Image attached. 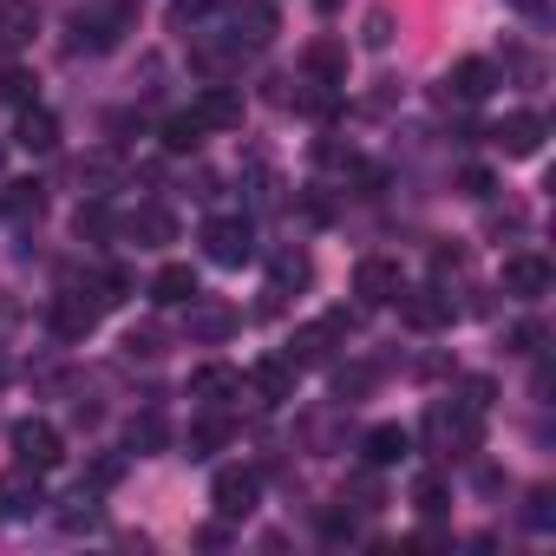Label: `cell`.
I'll use <instances>...</instances> for the list:
<instances>
[{
  "mask_svg": "<svg viewBox=\"0 0 556 556\" xmlns=\"http://www.w3.org/2000/svg\"><path fill=\"white\" fill-rule=\"evenodd\" d=\"M523 517H530V530H556V491H549V484L530 491V510H523Z\"/></svg>",
  "mask_w": 556,
  "mask_h": 556,
  "instance_id": "37",
  "label": "cell"
},
{
  "mask_svg": "<svg viewBox=\"0 0 556 556\" xmlns=\"http://www.w3.org/2000/svg\"><path fill=\"white\" fill-rule=\"evenodd\" d=\"M40 34V8L34 0H0V53H27Z\"/></svg>",
  "mask_w": 556,
  "mask_h": 556,
  "instance_id": "14",
  "label": "cell"
},
{
  "mask_svg": "<svg viewBox=\"0 0 556 556\" xmlns=\"http://www.w3.org/2000/svg\"><path fill=\"white\" fill-rule=\"evenodd\" d=\"M47 510V491H40V471H27V465H14L8 478H0V517H14V523H27V517H40Z\"/></svg>",
  "mask_w": 556,
  "mask_h": 556,
  "instance_id": "10",
  "label": "cell"
},
{
  "mask_svg": "<svg viewBox=\"0 0 556 556\" xmlns=\"http://www.w3.org/2000/svg\"><path fill=\"white\" fill-rule=\"evenodd\" d=\"M216 34H223L229 53H262L275 34H282V8H275V0H229Z\"/></svg>",
  "mask_w": 556,
  "mask_h": 556,
  "instance_id": "2",
  "label": "cell"
},
{
  "mask_svg": "<svg viewBox=\"0 0 556 556\" xmlns=\"http://www.w3.org/2000/svg\"><path fill=\"white\" fill-rule=\"evenodd\" d=\"M184 445H190V458H210V452H223V445H229V419H223V406H210V419H197Z\"/></svg>",
  "mask_w": 556,
  "mask_h": 556,
  "instance_id": "27",
  "label": "cell"
},
{
  "mask_svg": "<svg viewBox=\"0 0 556 556\" xmlns=\"http://www.w3.org/2000/svg\"><path fill=\"white\" fill-rule=\"evenodd\" d=\"M203 255H210L216 268L255 262V223H249V216H210V223H203Z\"/></svg>",
  "mask_w": 556,
  "mask_h": 556,
  "instance_id": "5",
  "label": "cell"
},
{
  "mask_svg": "<svg viewBox=\"0 0 556 556\" xmlns=\"http://www.w3.org/2000/svg\"><path fill=\"white\" fill-rule=\"evenodd\" d=\"M295 374H302V367H295L289 354H282V361H255V367H249V387H255L268 406H282V400H295Z\"/></svg>",
  "mask_w": 556,
  "mask_h": 556,
  "instance_id": "21",
  "label": "cell"
},
{
  "mask_svg": "<svg viewBox=\"0 0 556 556\" xmlns=\"http://www.w3.org/2000/svg\"><path fill=\"white\" fill-rule=\"evenodd\" d=\"M400 315L432 334V328L452 321V295H445V289H400Z\"/></svg>",
  "mask_w": 556,
  "mask_h": 556,
  "instance_id": "19",
  "label": "cell"
},
{
  "mask_svg": "<svg viewBox=\"0 0 556 556\" xmlns=\"http://www.w3.org/2000/svg\"><path fill=\"white\" fill-rule=\"evenodd\" d=\"M361 452H367L374 471H393V465L413 452V432H406V426H374V432L361 439Z\"/></svg>",
  "mask_w": 556,
  "mask_h": 556,
  "instance_id": "24",
  "label": "cell"
},
{
  "mask_svg": "<svg viewBox=\"0 0 556 556\" xmlns=\"http://www.w3.org/2000/svg\"><path fill=\"white\" fill-rule=\"evenodd\" d=\"M190 112H197L203 131H236V125H242V92H229V86H203V99H197Z\"/></svg>",
  "mask_w": 556,
  "mask_h": 556,
  "instance_id": "18",
  "label": "cell"
},
{
  "mask_svg": "<svg viewBox=\"0 0 556 556\" xmlns=\"http://www.w3.org/2000/svg\"><path fill=\"white\" fill-rule=\"evenodd\" d=\"M164 348H170L164 328H131V334H125V354H131V361H164Z\"/></svg>",
  "mask_w": 556,
  "mask_h": 556,
  "instance_id": "33",
  "label": "cell"
},
{
  "mask_svg": "<svg viewBox=\"0 0 556 556\" xmlns=\"http://www.w3.org/2000/svg\"><path fill=\"white\" fill-rule=\"evenodd\" d=\"M491 86H497V66L491 60H458L445 73V99L452 105H478V99H491Z\"/></svg>",
  "mask_w": 556,
  "mask_h": 556,
  "instance_id": "13",
  "label": "cell"
},
{
  "mask_svg": "<svg viewBox=\"0 0 556 556\" xmlns=\"http://www.w3.org/2000/svg\"><path fill=\"white\" fill-rule=\"evenodd\" d=\"M210 8H216V0H170V27L177 34H197L210 21Z\"/></svg>",
  "mask_w": 556,
  "mask_h": 556,
  "instance_id": "34",
  "label": "cell"
},
{
  "mask_svg": "<svg viewBox=\"0 0 556 556\" xmlns=\"http://www.w3.org/2000/svg\"><path fill=\"white\" fill-rule=\"evenodd\" d=\"M268 275H275V289H268V295H289V289H308V275H315V268H308L302 249H282V255L268 262Z\"/></svg>",
  "mask_w": 556,
  "mask_h": 556,
  "instance_id": "29",
  "label": "cell"
},
{
  "mask_svg": "<svg viewBox=\"0 0 556 556\" xmlns=\"http://www.w3.org/2000/svg\"><path fill=\"white\" fill-rule=\"evenodd\" d=\"M190 295H203V289H197V268H190V262H164V268L151 275V302H157V308H184Z\"/></svg>",
  "mask_w": 556,
  "mask_h": 556,
  "instance_id": "20",
  "label": "cell"
},
{
  "mask_svg": "<svg viewBox=\"0 0 556 556\" xmlns=\"http://www.w3.org/2000/svg\"><path fill=\"white\" fill-rule=\"evenodd\" d=\"M125 445H131L138 458H151V452H164V445H170V426H164L157 413H138V419L125 426Z\"/></svg>",
  "mask_w": 556,
  "mask_h": 556,
  "instance_id": "26",
  "label": "cell"
},
{
  "mask_svg": "<svg viewBox=\"0 0 556 556\" xmlns=\"http://www.w3.org/2000/svg\"><path fill=\"white\" fill-rule=\"evenodd\" d=\"M361 40H367L374 53H380V47H393V14H387V8H374V14L361 21Z\"/></svg>",
  "mask_w": 556,
  "mask_h": 556,
  "instance_id": "36",
  "label": "cell"
},
{
  "mask_svg": "<svg viewBox=\"0 0 556 556\" xmlns=\"http://www.w3.org/2000/svg\"><path fill=\"white\" fill-rule=\"evenodd\" d=\"M8 445H14V465H27V471H53L66 458V439H60L53 419H14Z\"/></svg>",
  "mask_w": 556,
  "mask_h": 556,
  "instance_id": "6",
  "label": "cell"
},
{
  "mask_svg": "<svg viewBox=\"0 0 556 556\" xmlns=\"http://www.w3.org/2000/svg\"><path fill=\"white\" fill-rule=\"evenodd\" d=\"M504 8L523 14V21H543V14H549V0H504Z\"/></svg>",
  "mask_w": 556,
  "mask_h": 556,
  "instance_id": "40",
  "label": "cell"
},
{
  "mask_svg": "<svg viewBox=\"0 0 556 556\" xmlns=\"http://www.w3.org/2000/svg\"><path fill=\"white\" fill-rule=\"evenodd\" d=\"M118 229H125L138 249H164V242H177V216H170V210H157V203H138Z\"/></svg>",
  "mask_w": 556,
  "mask_h": 556,
  "instance_id": "16",
  "label": "cell"
},
{
  "mask_svg": "<svg viewBox=\"0 0 556 556\" xmlns=\"http://www.w3.org/2000/svg\"><path fill=\"white\" fill-rule=\"evenodd\" d=\"M478 439H484V419H478L471 406H458V400L445 406V400H439V406L426 413V445H432L439 458H465V452H478Z\"/></svg>",
  "mask_w": 556,
  "mask_h": 556,
  "instance_id": "3",
  "label": "cell"
},
{
  "mask_svg": "<svg viewBox=\"0 0 556 556\" xmlns=\"http://www.w3.org/2000/svg\"><path fill=\"white\" fill-rule=\"evenodd\" d=\"M184 308H190V341H229V334H236V308L203 302V295H190Z\"/></svg>",
  "mask_w": 556,
  "mask_h": 556,
  "instance_id": "23",
  "label": "cell"
},
{
  "mask_svg": "<svg viewBox=\"0 0 556 556\" xmlns=\"http://www.w3.org/2000/svg\"><path fill=\"white\" fill-rule=\"evenodd\" d=\"M73 236H79V242H105V236H112V210H105V203H79V210H73Z\"/></svg>",
  "mask_w": 556,
  "mask_h": 556,
  "instance_id": "32",
  "label": "cell"
},
{
  "mask_svg": "<svg viewBox=\"0 0 556 556\" xmlns=\"http://www.w3.org/2000/svg\"><path fill=\"white\" fill-rule=\"evenodd\" d=\"M367 387H374V367H341V374H334V393H341V400H361Z\"/></svg>",
  "mask_w": 556,
  "mask_h": 556,
  "instance_id": "38",
  "label": "cell"
},
{
  "mask_svg": "<svg viewBox=\"0 0 556 556\" xmlns=\"http://www.w3.org/2000/svg\"><path fill=\"white\" fill-rule=\"evenodd\" d=\"M413 510H419V517H445V510H452V484H445L439 471H419V478H413Z\"/></svg>",
  "mask_w": 556,
  "mask_h": 556,
  "instance_id": "28",
  "label": "cell"
},
{
  "mask_svg": "<svg viewBox=\"0 0 556 556\" xmlns=\"http://www.w3.org/2000/svg\"><path fill=\"white\" fill-rule=\"evenodd\" d=\"M236 393H242V374L223 367V361H203V367L190 374V400H197V406H229Z\"/></svg>",
  "mask_w": 556,
  "mask_h": 556,
  "instance_id": "17",
  "label": "cell"
},
{
  "mask_svg": "<svg viewBox=\"0 0 556 556\" xmlns=\"http://www.w3.org/2000/svg\"><path fill=\"white\" fill-rule=\"evenodd\" d=\"M99 315H105V295H99L92 282H86V289H79V282H66V289L53 295V315H47V321H53V334H60V341H86V334L99 328Z\"/></svg>",
  "mask_w": 556,
  "mask_h": 556,
  "instance_id": "4",
  "label": "cell"
},
{
  "mask_svg": "<svg viewBox=\"0 0 556 556\" xmlns=\"http://www.w3.org/2000/svg\"><path fill=\"white\" fill-rule=\"evenodd\" d=\"M105 504H99V484H79L66 504H60V530H99Z\"/></svg>",
  "mask_w": 556,
  "mask_h": 556,
  "instance_id": "25",
  "label": "cell"
},
{
  "mask_svg": "<svg viewBox=\"0 0 556 556\" xmlns=\"http://www.w3.org/2000/svg\"><path fill=\"white\" fill-rule=\"evenodd\" d=\"M0 210H8L14 223H34V216L47 210V190H40L34 177H21V184H8V197H0Z\"/></svg>",
  "mask_w": 556,
  "mask_h": 556,
  "instance_id": "30",
  "label": "cell"
},
{
  "mask_svg": "<svg viewBox=\"0 0 556 556\" xmlns=\"http://www.w3.org/2000/svg\"><path fill=\"white\" fill-rule=\"evenodd\" d=\"M210 504H216L223 523H242V517L262 504V471H249V465H223V471L210 478Z\"/></svg>",
  "mask_w": 556,
  "mask_h": 556,
  "instance_id": "7",
  "label": "cell"
},
{
  "mask_svg": "<svg viewBox=\"0 0 556 556\" xmlns=\"http://www.w3.org/2000/svg\"><path fill=\"white\" fill-rule=\"evenodd\" d=\"M138 27V8L131 0H105V8H79L73 27H66V47L73 53H112L125 34Z\"/></svg>",
  "mask_w": 556,
  "mask_h": 556,
  "instance_id": "1",
  "label": "cell"
},
{
  "mask_svg": "<svg viewBox=\"0 0 556 556\" xmlns=\"http://www.w3.org/2000/svg\"><path fill=\"white\" fill-rule=\"evenodd\" d=\"M491 144H497L504 157H536V151H543V118H536V112H504V118L491 125Z\"/></svg>",
  "mask_w": 556,
  "mask_h": 556,
  "instance_id": "12",
  "label": "cell"
},
{
  "mask_svg": "<svg viewBox=\"0 0 556 556\" xmlns=\"http://www.w3.org/2000/svg\"><path fill=\"white\" fill-rule=\"evenodd\" d=\"M341 328H348L341 315H328V321H315V328H302V334L289 341V361H295V367H321V361L334 354V334H341Z\"/></svg>",
  "mask_w": 556,
  "mask_h": 556,
  "instance_id": "22",
  "label": "cell"
},
{
  "mask_svg": "<svg viewBox=\"0 0 556 556\" xmlns=\"http://www.w3.org/2000/svg\"><path fill=\"white\" fill-rule=\"evenodd\" d=\"M536 348H543V328H530V321L510 328V354H536Z\"/></svg>",
  "mask_w": 556,
  "mask_h": 556,
  "instance_id": "39",
  "label": "cell"
},
{
  "mask_svg": "<svg viewBox=\"0 0 556 556\" xmlns=\"http://www.w3.org/2000/svg\"><path fill=\"white\" fill-rule=\"evenodd\" d=\"M0 99H8V105H34V73L0 66Z\"/></svg>",
  "mask_w": 556,
  "mask_h": 556,
  "instance_id": "35",
  "label": "cell"
},
{
  "mask_svg": "<svg viewBox=\"0 0 556 556\" xmlns=\"http://www.w3.org/2000/svg\"><path fill=\"white\" fill-rule=\"evenodd\" d=\"M203 138H210V131L197 125V112H177V118H164V151H177V157H184V151H197Z\"/></svg>",
  "mask_w": 556,
  "mask_h": 556,
  "instance_id": "31",
  "label": "cell"
},
{
  "mask_svg": "<svg viewBox=\"0 0 556 556\" xmlns=\"http://www.w3.org/2000/svg\"><path fill=\"white\" fill-rule=\"evenodd\" d=\"M549 282H556V275H549V262H543L536 249L504 255V295H510V302H543V295H549Z\"/></svg>",
  "mask_w": 556,
  "mask_h": 556,
  "instance_id": "8",
  "label": "cell"
},
{
  "mask_svg": "<svg viewBox=\"0 0 556 556\" xmlns=\"http://www.w3.org/2000/svg\"><path fill=\"white\" fill-rule=\"evenodd\" d=\"M465 197H491V177L484 170H465Z\"/></svg>",
  "mask_w": 556,
  "mask_h": 556,
  "instance_id": "41",
  "label": "cell"
},
{
  "mask_svg": "<svg viewBox=\"0 0 556 556\" xmlns=\"http://www.w3.org/2000/svg\"><path fill=\"white\" fill-rule=\"evenodd\" d=\"M302 73H308L315 86H328V92H341V86H348V40H334V34H321V40H308V53H302Z\"/></svg>",
  "mask_w": 556,
  "mask_h": 556,
  "instance_id": "11",
  "label": "cell"
},
{
  "mask_svg": "<svg viewBox=\"0 0 556 556\" xmlns=\"http://www.w3.org/2000/svg\"><path fill=\"white\" fill-rule=\"evenodd\" d=\"M14 144H21V151H34V157L60 151V118H53L47 105H21V118H14Z\"/></svg>",
  "mask_w": 556,
  "mask_h": 556,
  "instance_id": "15",
  "label": "cell"
},
{
  "mask_svg": "<svg viewBox=\"0 0 556 556\" xmlns=\"http://www.w3.org/2000/svg\"><path fill=\"white\" fill-rule=\"evenodd\" d=\"M400 289H406V275H400V262H387V255H367V262L354 268V295H361L367 308H393Z\"/></svg>",
  "mask_w": 556,
  "mask_h": 556,
  "instance_id": "9",
  "label": "cell"
}]
</instances>
